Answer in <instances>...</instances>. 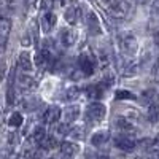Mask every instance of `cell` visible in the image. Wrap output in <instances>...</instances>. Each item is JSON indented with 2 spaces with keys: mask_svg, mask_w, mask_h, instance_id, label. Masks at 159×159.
<instances>
[{
  "mask_svg": "<svg viewBox=\"0 0 159 159\" xmlns=\"http://www.w3.org/2000/svg\"><path fill=\"white\" fill-rule=\"evenodd\" d=\"M107 115V107L100 102H94L91 103L86 108V119L91 123H100L102 119Z\"/></svg>",
  "mask_w": 159,
  "mask_h": 159,
  "instance_id": "cell-1",
  "label": "cell"
},
{
  "mask_svg": "<svg viewBox=\"0 0 159 159\" xmlns=\"http://www.w3.org/2000/svg\"><path fill=\"white\" fill-rule=\"evenodd\" d=\"M78 65H80V69H81L83 75H86V76L92 75L94 70H96V61H94V57H92L89 52H83V54L80 56Z\"/></svg>",
  "mask_w": 159,
  "mask_h": 159,
  "instance_id": "cell-2",
  "label": "cell"
},
{
  "mask_svg": "<svg viewBox=\"0 0 159 159\" xmlns=\"http://www.w3.org/2000/svg\"><path fill=\"white\" fill-rule=\"evenodd\" d=\"M119 46H121V51L124 52V54H129L132 56L134 52H137V40L134 35H124L121 37V42H119Z\"/></svg>",
  "mask_w": 159,
  "mask_h": 159,
  "instance_id": "cell-3",
  "label": "cell"
},
{
  "mask_svg": "<svg viewBox=\"0 0 159 159\" xmlns=\"http://www.w3.org/2000/svg\"><path fill=\"white\" fill-rule=\"evenodd\" d=\"M86 22H88V30H89V35H99L102 32V27H100V21L97 18V15L94 11H89L86 15Z\"/></svg>",
  "mask_w": 159,
  "mask_h": 159,
  "instance_id": "cell-4",
  "label": "cell"
},
{
  "mask_svg": "<svg viewBox=\"0 0 159 159\" xmlns=\"http://www.w3.org/2000/svg\"><path fill=\"white\" fill-rule=\"evenodd\" d=\"M10 29H11V21L8 18H2L0 19V49H3L7 38L10 35Z\"/></svg>",
  "mask_w": 159,
  "mask_h": 159,
  "instance_id": "cell-5",
  "label": "cell"
},
{
  "mask_svg": "<svg viewBox=\"0 0 159 159\" xmlns=\"http://www.w3.org/2000/svg\"><path fill=\"white\" fill-rule=\"evenodd\" d=\"M115 145L119 148V150H123V151H132L135 148V142L129 139L127 135H121V137H116L115 139Z\"/></svg>",
  "mask_w": 159,
  "mask_h": 159,
  "instance_id": "cell-6",
  "label": "cell"
},
{
  "mask_svg": "<svg viewBox=\"0 0 159 159\" xmlns=\"http://www.w3.org/2000/svg\"><path fill=\"white\" fill-rule=\"evenodd\" d=\"M61 116H62L61 108L56 107V105H52V107H49V108L46 110V113H45V121H46L48 124H54V123L59 121Z\"/></svg>",
  "mask_w": 159,
  "mask_h": 159,
  "instance_id": "cell-7",
  "label": "cell"
},
{
  "mask_svg": "<svg viewBox=\"0 0 159 159\" xmlns=\"http://www.w3.org/2000/svg\"><path fill=\"white\" fill-rule=\"evenodd\" d=\"M107 88L108 86L105 84L103 81L102 83H97V84H92V86L88 88V97H91V99H100Z\"/></svg>",
  "mask_w": 159,
  "mask_h": 159,
  "instance_id": "cell-8",
  "label": "cell"
},
{
  "mask_svg": "<svg viewBox=\"0 0 159 159\" xmlns=\"http://www.w3.org/2000/svg\"><path fill=\"white\" fill-rule=\"evenodd\" d=\"M64 18L70 25H75L80 21V8L76 7H69L67 10L64 11Z\"/></svg>",
  "mask_w": 159,
  "mask_h": 159,
  "instance_id": "cell-9",
  "label": "cell"
},
{
  "mask_svg": "<svg viewBox=\"0 0 159 159\" xmlns=\"http://www.w3.org/2000/svg\"><path fill=\"white\" fill-rule=\"evenodd\" d=\"M61 42L64 46H72L76 42V32L73 29H65L61 34Z\"/></svg>",
  "mask_w": 159,
  "mask_h": 159,
  "instance_id": "cell-10",
  "label": "cell"
},
{
  "mask_svg": "<svg viewBox=\"0 0 159 159\" xmlns=\"http://www.w3.org/2000/svg\"><path fill=\"white\" fill-rule=\"evenodd\" d=\"M18 62H19V67H21L22 70H25V72H30V70H32V59H30V54H29L27 51L21 52Z\"/></svg>",
  "mask_w": 159,
  "mask_h": 159,
  "instance_id": "cell-11",
  "label": "cell"
},
{
  "mask_svg": "<svg viewBox=\"0 0 159 159\" xmlns=\"http://www.w3.org/2000/svg\"><path fill=\"white\" fill-rule=\"evenodd\" d=\"M108 137H110V134L107 130H99V132H96V134L91 137V143L94 145V147H100V145H103L105 142L108 140Z\"/></svg>",
  "mask_w": 159,
  "mask_h": 159,
  "instance_id": "cell-12",
  "label": "cell"
},
{
  "mask_svg": "<svg viewBox=\"0 0 159 159\" xmlns=\"http://www.w3.org/2000/svg\"><path fill=\"white\" fill-rule=\"evenodd\" d=\"M78 145L76 143H73V142H64L62 145H61V151H62V154L64 156H69V157H72L73 154H76L78 153Z\"/></svg>",
  "mask_w": 159,
  "mask_h": 159,
  "instance_id": "cell-13",
  "label": "cell"
},
{
  "mask_svg": "<svg viewBox=\"0 0 159 159\" xmlns=\"http://www.w3.org/2000/svg\"><path fill=\"white\" fill-rule=\"evenodd\" d=\"M80 115V108L78 107H69V108H65L64 110V121L65 123H72L75 121V119L78 118Z\"/></svg>",
  "mask_w": 159,
  "mask_h": 159,
  "instance_id": "cell-14",
  "label": "cell"
},
{
  "mask_svg": "<svg viewBox=\"0 0 159 159\" xmlns=\"http://www.w3.org/2000/svg\"><path fill=\"white\" fill-rule=\"evenodd\" d=\"M108 11L111 13V16H115V18H123V16H126V11H127V8H126V3H123V2H118V3H116L115 7H111Z\"/></svg>",
  "mask_w": 159,
  "mask_h": 159,
  "instance_id": "cell-15",
  "label": "cell"
},
{
  "mask_svg": "<svg viewBox=\"0 0 159 159\" xmlns=\"http://www.w3.org/2000/svg\"><path fill=\"white\" fill-rule=\"evenodd\" d=\"M42 24L45 25V30H49V27H54L56 25V15L54 13H46Z\"/></svg>",
  "mask_w": 159,
  "mask_h": 159,
  "instance_id": "cell-16",
  "label": "cell"
},
{
  "mask_svg": "<svg viewBox=\"0 0 159 159\" xmlns=\"http://www.w3.org/2000/svg\"><path fill=\"white\" fill-rule=\"evenodd\" d=\"M115 99L116 100H134L135 99V96L132 94V92H129V91H126V89H119V91H116L115 92Z\"/></svg>",
  "mask_w": 159,
  "mask_h": 159,
  "instance_id": "cell-17",
  "label": "cell"
},
{
  "mask_svg": "<svg viewBox=\"0 0 159 159\" xmlns=\"http://www.w3.org/2000/svg\"><path fill=\"white\" fill-rule=\"evenodd\" d=\"M8 124L11 126V127H19L21 124H22V115L21 113H13L11 116H10V119H8Z\"/></svg>",
  "mask_w": 159,
  "mask_h": 159,
  "instance_id": "cell-18",
  "label": "cell"
},
{
  "mask_svg": "<svg viewBox=\"0 0 159 159\" xmlns=\"http://www.w3.org/2000/svg\"><path fill=\"white\" fill-rule=\"evenodd\" d=\"M46 137V134H45V129L43 127H37L35 130H34V135H32V140L35 142V143H42V140Z\"/></svg>",
  "mask_w": 159,
  "mask_h": 159,
  "instance_id": "cell-19",
  "label": "cell"
},
{
  "mask_svg": "<svg viewBox=\"0 0 159 159\" xmlns=\"http://www.w3.org/2000/svg\"><path fill=\"white\" fill-rule=\"evenodd\" d=\"M40 145H42V147H43L45 150H49V148L52 150V148H56L57 142H56V139H54V137H45Z\"/></svg>",
  "mask_w": 159,
  "mask_h": 159,
  "instance_id": "cell-20",
  "label": "cell"
},
{
  "mask_svg": "<svg viewBox=\"0 0 159 159\" xmlns=\"http://www.w3.org/2000/svg\"><path fill=\"white\" fill-rule=\"evenodd\" d=\"M148 115H150V121L151 123H159V105H151Z\"/></svg>",
  "mask_w": 159,
  "mask_h": 159,
  "instance_id": "cell-21",
  "label": "cell"
},
{
  "mask_svg": "<svg viewBox=\"0 0 159 159\" xmlns=\"http://www.w3.org/2000/svg\"><path fill=\"white\" fill-rule=\"evenodd\" d=\"M116 126L121 129V130H124V132H127V130H132L134 129V126H132L127 119H124V118H121V119H118V123H116Z\"/></svg>",
  "mask_w": 159,
  "mask_h": 159,
  "instance_id": "cell-22",
  "label": "cell"
},
{
  "mask_svg": "<svg viewBox=\"0 0 159 159\" xmlns=\"http://www.w3.org/2000/svg\"><path fill=\"white\" fill-rule=\"evenodd\" d=\"M142 100H143V102H147V103H150V102L153 100V91H151V89L143 91V94H142Z\"/></svg>",
  "mask_w": 159,
  "mask_h": 159,
  "instance_id": "cell-23",
  "label": "cell"
},
{
  "mask_svg": "<svg viewBox=\"0 0 159 159\" xmlns=\"http://www.w3.org/2000/svg\"><path fill=\"white\" fill-rule=\"evenodd\" d=\"M78 94H80V89H78V88H70V89L67 91V99H69V100H73V99L78 97Z\"/></svg>",
  "mask_w": 159,
  "mask_h": 159,
  "instance_id": "cell-24",
  "label": "cell"
},
{
  "mask_svg": "<svg viewBox=\"0 0 159 159\" xmlns=\"http://www.w3.org/2000/svg\"><path fill=\"white\" fill-rule=\"evenodd\" d=\"M102 3H103L105 7H107V8L110 10L111 7H115V5L118 3V0H102Z\"/></svg>",
  "mask_w": 159,
  "mask_h": 159,
  "instance_id": "cell-25",
  "label": "cell"
},
{
  "mask_svg": "<svg viewBox=\"0 0 159 159\" xmlns=\"http://www.w3.org/2000/svg\"><path fill=\"white\" fill-rule=\"evenodd\" d=\"M84 159H99V157H97V154H96V153L88 151V153L84 154Z\"/></svg>",
  "mask_w": 159,
  "mask_h": 159,
  "instance_id": "cell-26",
  "label": "cell"
},
{
  "mask_svg": "<svg viewBox=\"0 0 159 159\" xmlns=\"http://www.w3.org/2000/svg\"><path fill=\"white\" fill-rule=\"evenodd\" d=\"M22 45H24V46H29V45H30V38H29V35H25V37L22 38Z\"/></svg>",
  "mask_w": 159,
  "mask_h": 159,
  "instance_id": "cell-27",
  "label": "cell"
},
{
  "mask_svg": "<svg viewBox=\"0 0 159 159\" xmlns=\"http://www.w3.org/2000/svg\"><path fill=\"white\" fill-rule=\"evenodd\" d=\"M153 38H154V43L159 46V30H157V32H154V37H153Z\"/></svg>",
  "mask_w": 159,
  "mask_h": 159,
  "instance_id": "cell-28",
  "label": "cell"
},
{
  "mask_svg": "<svg viewBox=\"0 0 159 159\" xmlns=\"http://www.w3.org/2000/svg\"><path fill=\"white\" fill-rule=\"evenodd\" d=\"M151 159H159V153H157V151L151 153Z\"/></svg>",
  "mask_w": 159,
  "mask_h": 159,
  "instance_id": "cell-29",
  "label": "cell"
},
{
  "mask_svg": "<svg viewBox=\"0 0 159 159\" xmlns=\"http://www.w3.org/2000/svg\"><path fill=\"white\" fill-rule=\"evenodd\" d=\"M154 145H156V147H159V135L156 137V140H154Z\"/></svg>",
  "mask_w": 159,
  "mask_h": 159,
  "instance_id": "cell-30",
  "label": "cell"
},
{
  "mask_svg": "<svg viewBox=\"0 0 159 159\" xmlns=\"http://www.w3.org/2000/svg\"><path fill=\"white\" fill-rule=\"evenodd\" d=\"M67 159H70V157H69V156H67Z\"/></svg>",
  "mask_w": 159,
  "mask_h": 159,
  "instance_id": "cell-31",
  "label": "cell"
}]
</instances>
